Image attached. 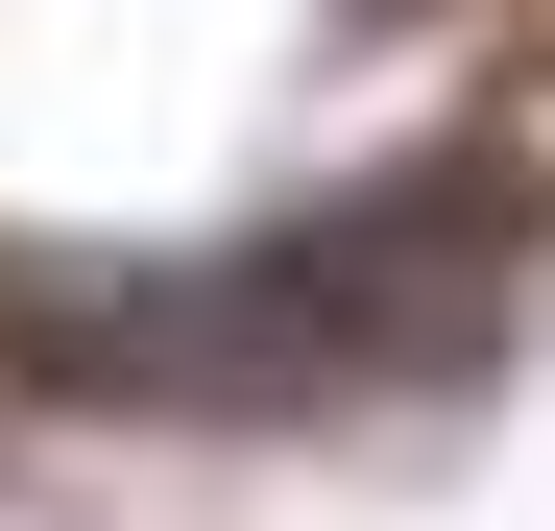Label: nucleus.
<instances>
[{"mask_svg":"<svg viewBox=\"0 0 555 531\" xmlns=\"http://www.w3.org/2000/svg\"><path fill=\"white\" fill-rule=\"evenodd\" d=\"M507 169H411V194H338V218H266L218 266H121V290H25V363L49 387H169V411H314V387H411L483 338L507 290Z\"/></svg>","mask_w":555,"mask_h":531,"instance_id":"obj_1","label":"nucleus"}]
</instances>
